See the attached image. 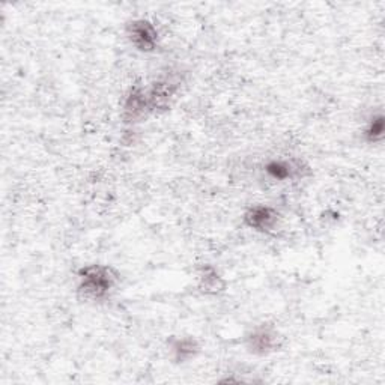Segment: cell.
I'll return each instance as SVG.
<instances>
[{"instance_id": "obj_1", "label": "cell", "mask_w": 385, "mask_h": 385, "mask_svg": "<svg viewBox=\"0 0 385 385\" xmlns=\"http://www.w3.org/2000/svg\"><path fill=\"white\" fill-rule=\"evenodd\" d=\"M116 277L112 270L101 265H92L83 268L80 273L79 290L90 299H101L108 295L115 288Z\"/></svg>"}, {"instance_id": "obj_2", "label": "cell", "mask_w": 385, "mask_h": 385, "mask_svg": "<svg viewBox=\"0 0 385 385\" xmlns=\"http://www.w3.org/2000/svg\"><path fill=\"white\" fill-rule=\"evenodd\" d=\"M128 38L140 52H152L158 46V32L154 24L146 20L132 21L128 28Z\"/></svg>"}, {"instance_id": "obj_3", "label": "cell", "mask_w": 385, "mask_h": 385, "mask_svg": "<svg viewBox=\"0 0 385 385\" xmlns=\"http://www.w3.org/2000/svg\"><path fill=\"white\" fill-rule=\"evenodd\" d=\"M244 219L252 229L259 232H270L277 226L279 214L273 208L255 206L248 209Z\"/></svg>"}, {"instance_id": "obj_4", "label": "cell", "mask_w": 385, "mask_h": 385, "mask_svg": "<svg viewBox=\"0 0 385 385\" xmlns=\"http://www.w3.org/2000/svg\"><path fill=\"white\" fill-rule=\"evenodd\" d=\"M146 107H149V101L145 92L141 89H131L124 104V116L128 121H137L145 115Z\"/></svg>"}, {"instance_id": "obj_5", "label": "cell", "mask_w": 385, "mask_h": 385, "mask_svg": "<svg viewBox=\"0 0 385 385\" xmlns=\"http://www.w3.org/2000/svg\"><path fill=\"white\" fill-rule=\"evenodd\" d=\"M275 346H277V334L271 333L270 330L259 328L248 337V348L255 354L265 355L274 351Z\"/></svg>"}, {"instance_id": "obj_6", "label": "cell", "mask_w": 385, "mask_h": 385, "mask_svg": "<svg viewBox=\"0 0 385 385\" xmlns=\"http://www.w3.org/2000/svg\"><path fill=\"white\" fill-rule=\"evenodd\" d=\"M170 353L177 363H187L197 355L199 345L195 339L181 337L173 340V343L170 345Z\"/></svg>"}, {"instance_id": "obj_7", "label": "cell", "mask_w": 385, "mask_h": 385, "mask_svg": "<svg viewBox=\"0 0 385 385\" xmlns=\"http://www.w3.org/2000/svg\"><path fill=\"white\" fill-rule=\"evenodd\" d=\"M299 167H297L292 161H284V160H274L265 166L266 173L270 175L273 179L277 181H286L292 179L295 177Z\"/></svg>"}, {"instance_id": "obj_8", "label": "cell", "mask_w": 385, "mask_h": 385, "mask_svg": "<svg viewBox=\"0 0 385 385\" xmlns=\"http://www.w3.org/2000/svg\"><path fill=\"white\" fill-rule=\"evenodd\" d=\"M366 139L371 141V144H378L384 137V116L376 115L371 119V122L367 124V127L364 130Z\"/></svg>"}]
</instances>
